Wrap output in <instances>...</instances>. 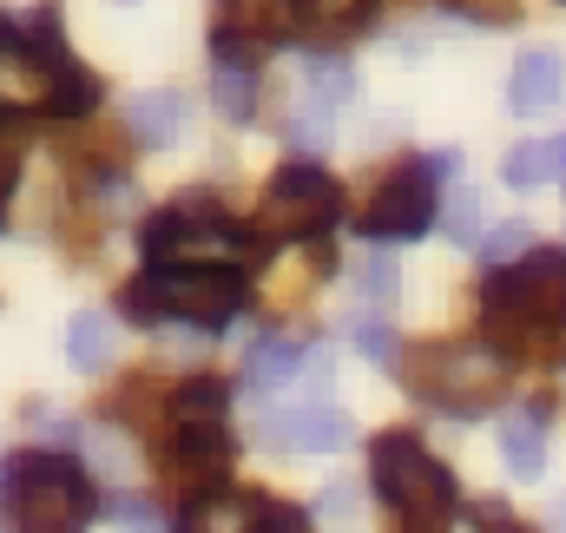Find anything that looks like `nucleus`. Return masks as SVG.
Listing matches in <instances>:
<instances>
[{"label": "nucleus", "instance_id": "obj_1", "mask_svg": "<svg viewBox=\"0 0 566 533\" xmlns=\"http://www.w3.org/2000/svg\"><path fill=\"white\" fill-rule=\"evenodd\" d=\"M474 336L521 363L566 369V244H534L527 258L488 270L474 290Z\"/></svg>", "mask_w": 566, "mask_h": 533}, {"label": "nucleus", "instance_id": "obj_2", "mask_svg": "<svg viewBox=\"0 0 566 533\" xmlns=\"http://www.w3.org/2000/svg\"><path fill=\"white\" fill-rule=\"evenodd\" d=\"M0 521L7 533H86L99 521L93 468L66 448H13L0 461Z\"/></svg>", "mask_w": 566, "mask_h": 533}, {"label": "nucleus", "instance_id": "obj_3", "mask_svg": "<svg viewBox=\"0 0 566 533\" xmlns=\"http://www.w3.org/2000/svg\"><path fill=\"white\" fill-rule=\"evenodd\" d=\"M251 303V276L238 264H158L139 270L126 290H119V316L139 323V330H231Z\"/></svg>", "mask_w": 566, "mask_h": 533}, {"label": "nucleus", "instance_id": "obj_4", "mask_svg": "<svg viewBox=\"0 0 566 533\" xmlns=\"http://www.w3.org/2000/svg\"><path fill=\"white\" fill-rule=\"evenodd\" d=\"M514 363L494 356L481 336H434V343H416V356L402 363V383L409 396L422 401L428 415L441 421H481L494 415L501 401L514 396Z\"/></svg>", "mask_w": 566, "mask_h": 533}, {"label": "nucleus", "instance_id": "obj_5", "mask_svg": "<svg viewBox=\"0 0 566 533\" xmlns=\"http://www.w3.org/2000/svg\"><path fill=\"white\" fill-rule=\"evenodd\" d=\"M139 258L145 270L158 264H238L251 276V264L264 270L271 251L258 244L251 218H231L218 191H185L171 205H158L139 224Z\"/></svg>", "mask_w": 566, "mask_h": 533}, {"label": "nucleus", "instance_id": "obj_6", "mask_svg": "<svg viewBox=\"0 0 566 533\" xmlns=\"http://www.w3.org/2000/svg\"><path fill=\"white\" fill-rule=\"evenodd\" d=\"M369 488L396 514L402 533H448L461 521V481L448 461H434L416 428L369 435Z\"/></svg>", "mask_w": 566, "mask_h": 533}, {"label": "nucleus", "instance_id": "obj_7", "mask_svg": "<svg viewBox=\"0 0 566 533\" xmlns=\"http://www.w3.org/2000/svg\"><path fill=\"white\" fill-rule=\"evenodd\" d=\"M461 165V151H409L382 171V185L369 191V205L356 211V238L369 251H396V244H416L441 224V178Z\"/></svg>", "mask_w": 566, "mask_h": 533}, {"label": "nucleus", "instance_id": "obj_8", "mask_svg": "<svg viewBox=\"0 0 566 533\" xmlns=\"http://www.w3.org/2000/svg\"><path fill=\"white\" fill-rule=\"evenodd\" d=\"M343 224V185L316 165V158H283L264 185V205L251 211L258 244L277 258L283 244H329V231Z\"/></svg>", "mask_w": 566, "mask_h": 533}, {"label": "nucleus", "instance_id": "obj_9", "mask_svg": "<svg viewBox=\"0 0 566 533\" xmlns=\"http://www.w3.org/2000/svg\"><path fill=\"white\" fill-rule=\"evenodd\" d=\"M231 461H238V441H231L224 421H191V428H165L158 435V474H165V488L178 501L231 488Z\"/></svg>", "mask_w": 566, "mask_h": 533}, {"label": "nucleus", "instance_id": "obj_10", "mask_svg": "<svg viewBox=\"0 0 566 533\" xmlns=\"http://www.w3.org/2000/svg\"><path fill=\"white\" fill-rule=\"evenodd\" d=\"M310 527V508H290L264 488H218V494H198L178 508L171 533H303Z\"/></svg>", "mask_w": 566, "mask_h": 533}, {"label": "nucleus", "instance_id": "obj_11", "mask_svg": "<svg viewBox=\"0 0 566 533\" xmlns=\"http://www.w3.org/2000/svg\"><path fill=\"white\" fill-rule=\"evenodd\" d=\"M264 60H271V46H258L251 33L211 27V106H218V119H231V126H251L258 119Z\"/></svg>", "mask_w": 566, "mask_h": 533}, {"label": "nucleus", "instance_id": "obj_12", "mask_svg": "<svg viewBox=\"0 0 566 533\" xmlns=\"http://www.w3.org/2000/svg\"><path fill=\"white\" fill-rule=\"evenodd\" d=\"M66 60L73 53H40L33 40L13 33V20H0V113H46Z\"/></svg>", "mask_w": 566, "mask_h": 533}, {"label": "nucleus", "instance_id": "obj_13", "mask_svg": "<svg viewBox=\"0 0 566 533\" xmlns=\"http://www.w3.org/2000/svg\"><path fill=\"white\" fill-rule=\"evenodd\" d=\"M258 441L264 448H310V454H336L356 441V421L336 401H290V408H258Z\"/></svg>", "mask_w": 566, "mask_h": 533}, {"label": "nucleus", "instance_id": "obj_14", "mask_svg": "<svg viewBox=\"0 0 566 533\" xmlns=\"http://www.w3.org/2000/svg\"><path fill=\"white\" fill-rule=\"evenodd\" d=\"M566 100V53L560 46H527L507 73V113L514 119H541Z\"/></svg>", "mask_w": 566, "mask_h": 533}, {"label": "nucleus", "instance_id": "obj_15", "mask_svg": "<svg viewBox=\"0 0 566 533\" xmlns=\"http://www.w3.org/2000/svg\"><path fill=\"white\" fill-rule=\"evenodd\" d=\"M218 20L211 27H231V33H251L258 46H290L303 40V0H211Z\"/></svg>", "mask_w": 566, "mask_h": 533}, {"label": "nucleus", "instance_id": "obj_16", "mask_svg": "<svg viewBox=\"0 0 566 533\" xmlns=\"http://www.w3.org/2000/svg\"><path fill=\"white\" fill-rule=\"evenodd\" d=\"M501 468L514 481H541L547 474V401H521L501 415Z\"/></svg>", "mask_w": 566, "mask_h": 533}, {"label": "nucleus", "instance_id": "obj_17", "mask_svg": "<svg viewBox=\"0 0 566 533\" xmlns=\"http://www.w3.org/2000/svg\"><path fill=\"white\" fill-rule=\"evenodd\" d=\"M303 356H310V343H296V336H258V343H251V356H244L238 389H244L251 401H264V408H271L283 389H296Z\"/></svg>", "mask_w": 566, "mask_h": 533}, {"label": "nucleus", "instance_id": "obj_18", "mask_svg": "<svg viewBox=\"0 0 566 533\" xmlns=\"http://www.w3.org/2000/svg\"><path fill=\"white\" fill-rule=\"evenodd\" d=\"M185 126H191V100L171 93V86H158V93H133V100H126V138H133V145L165 151V145L185 138Z\"/></svg>", "mask_w": 566, "mask_h": 533}, {"label": "nucleus", "instance_id": "obj_19", "mask_svg": "<svg viewBox=\"0 0 566 533\" xmlns=\"http://www.w3.org/2000/svg\"><path fill=\"white\" fill-rule=\"evenodd\" d=\"M356 93H363V80H356L349 53H336V46H310V53H303V100H310V106L343 113Z\"/></svg>", "mask_w": 566, "mask_h": 533}, {"label": "nucleus", "instance_id": "obj_20", "mask_svg": "<svg viewBox=\"0 0 566 533\" xmlns=\"http://www.w3.org/2000/svg\"><path fill=\"white\" fill-rule=\"evenodd\" d=\"M231 383L224 376H185L178 389H165V428H191V421H224Z\"/></svg>", "mask_w": 566, "mask_h": 533}, {"label": "nucleus", "instance_id": "obj_21", "mask_svg": "<svg viewBox=\"0 0 566 533\" xmlns=\"http://www.w3.org/2000/svg\"><path fill=\"white\" fill-rule=\"evenodd\" d=\"M66 363H73L80 376H99V369L113 363V316L80 310V316L66 323Z\"/></svg>", "mask_w": 566, "mask_h": 533}, {"label": "nucleus", "instance_id": "obj_22", "mask_svg": "<svg viewBox=\"0 0 566 533\" xmlns=\"http://www.w3.org/2000/svg\"><path fill=\"white\" fill-rule=\"evenodd\" d=\"M99 100H106V86H99V73H86L80 60H66L60 66V80H53V106H46V119H93L99 113Z\"/></svg>", "mask_w": 566, "mask_h": 533}, {"label": "nucleus", "instance_id": "obj_23", "mask_svg": "<svg viewBox=\"0 0 566 533\" xmlns=\"http://www.w3.org/2000/svg\"><path fill=\"white\" fill-rule=\"evenodd\" d=\"M376 13L382 0H303V33H363Z\"/></svg>", "mask_w": 566, "mask_h": 533}, {"label": "nucleus", "instance_id": "obj_24", "mask_svg": "<svg viewBox=\"0 0 566 533\" xmlns=\"http://www.w3.org/2000/svg\"><path fill=\"white\" fill-rule=\"evenodd\" d=\"M283 138H290V158H316V165H323V151H329V138H336V113L296 100L290 119H283Z\"/></svg>", "mask_w": 566, "mask_h": 533}, {"label": "nucleus", "instance_id": "obj_25", "mask_svg": "<svg viewBox=\"0 0 566 533\" xmlns=\"http://www.w3.org/2000/svg\"><path fill=\"white\" fill-rule=\"evenodd\" d=\"M501 178H507L514 191H541V185H554V145H547V138H521V145L501 158Z\"/></svg>", "mask_w": 566, "mask_h": 533}, {"label": "nucleus", "instance_id": "obj_26", "mask_svg": "<svg viewBox=\"0 0 566 533\" xmlns=\"http://www.w3.org/2000/svg\"><path fill=\"white\" fill-rule=\"evenodd\" d=\"M434 231H448L454 244H481V191H474V185H448Z\"/></svg>", "mask_w": 566, "mask_h": 533}, {"label": "nucleus", "instance_id": "obj_27", "mask_svg": "<svg viewBox=\"0 0 566 533\" xmlns=\"http://www.w3.org/2000/svg\"><path fill=\"white\" fill-rule=\"evenodd\" d=\"M349 343H356L376 369H402V349H396V323H389V316L356 310V316H349Z\"/></svg>", "mask_w": 566, "mask_h": 533}, {"label": "nucleus", "instance_id": "obj_28", "mask_svg": "<svg viewBox=\"0 0 566 533\" xmlns=\"http://www.w3.org/2000/svg\"><path fill=\"white\" fill-rule=\"evenodd\" d=\"M396 283H402L396 251H369V258H363V270H356V296L369 303V316H382V310L396 303Z\"/></svg>", "mask_w": 566, "mask_h": 533}, {"label": "nucleus", "instance_id": "obj_29", "mask_svg": "<svg viewBox=\"0 0 566 533\" xmlns=\"http://www.w3.org/2000/svg\"><path fill=\"white\" fill-rule=\"evenodd\" d=\"M474 251H481V264H488V270L514 264V258H527V251H534V224H527V218H507V224H488Z\"/></svg>", "mask_w": 566, "mask_h": 533}, {"label": "nucleus", "instance_id": "obj_30", "mask_svg": "<svg viewBox=\"0 0 566 533\" xmlns=\"http://www.w3.org/2000/svg\"><path fill=\"white\" fill-rule=\"evenodd\" d=\"M99 521H113V527H126V533L165 527V514L151 508V494H99Z\"/></svg>", "mask_w": 566, "mask_h": 533}, {"label": "nucleus", "instance_id": "obj_31", "mask_svg": "<svg viewBox=\"0 0 566 533\" xmlns=\"http://www.w3.org/2000/svg\"><path fill=\"white\" fill-rule=\"evenodd\" d=\"M461 514L474 521V533H541L534 521H521L507 501H494V494H481V501H461Z\"/></svg>", "mask_w": 566, "mask_h": 533}, {"label": "nucleus", "instance_id": "obj_32", "mask_svg": "<svg viewBox=\"0 0 566 533\" xmlns=\"http://www.w3.org/2000/svg\"><path fill=\"white\" fill-rule=\"evenodd\" d=\"M20 158H27V133L0 126V231H7V205H13V185H20Z\"/></svg>", "mask_w": 566, "mask_h": 533}, {"label": "nucleus", "instance_id": "obj_33", "mask_svg": "<svg viewBox=\"0 0 566 533\" xmlns=\"http://www.w3.org/2000/svg\"><path fill=\"white\" fill-rule=\"evenodd\" d=\"M441 13H461L474 27H514L521 20V0H441Z\"/></svg>", "mask_w": 566, "mask_h": 533}, {"label": "nucleus", "instance_id": "obj_34", "mask_svg": "<svg viewBox=\"0 0 566 533\" xmlns=\"http://www.w3.org/2000/svg\"><path fill=\"white\" fill-rule=\"evenodd\" d=\"M310 521H329V527H349V521H356V488H349V481H329V488H323V501L310 508Z\"/></svg>", "mask_w": 566, "mask_h": 533}, {"label": "nucleus", "instance_id": "obj_35", "mask_svg": "<svg viewBox=\"0 0 566 533\" xmlns=\"http://www.w3.org/2000/svg\"><path fill=\"white\" fill-rule=\"evenodd\" d=\"M547 145H554V178H566V133H560V138H547Z\"/></svg>", "mask_w": 566, "mask_h": 533}, {"label": "nucleus", "instance_id": "obj_36", "mask_svg": "<svg viewBox=\"0 0 566 533\" xmlns=\"http://www.w3.org/2000/svg\"><path fill=\"white\" fill-rule=\"evenodd\" d=\"M547 533H566V494L554 501V514H547Z\"/></svg>", "mask_w": 566, "mask_h": 533}, {"label": "nucleus", "instance_id": "obj_37", "mask_svg": "<svg viewBox=\"0 0 566 533\" xmlns=\"http://www.w3.org/2000/svg\"><path fill=\"white\" fill-rule=\"evenodd\" d=\"M560 7H566V0H560Z\"/></svg>", "mask_w": 566, "mask_h": 533}]
</instances>
